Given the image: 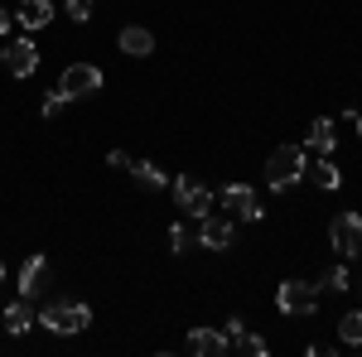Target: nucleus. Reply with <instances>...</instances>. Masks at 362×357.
Listing matches in <instances>:
<instances>
[{"instance_id":"nucleus-1","label":"nucleus","mask_w":362,"mask_h":357,"mask_svg":"<svg viewBox=\"0 0 362 357\" xmlns=\"http://www.w3.org/2000/svg\"><path fill=\"white\" fill-rule=\"evenodd\" d=\"M305 145H276L271 160H266V184L271 193H290L300 179H305Z\"/></svg>"},{"instance_id":"nucleus-2","label":"nucleus","mask_w":362,"mask_h":357,"mask_svg":"<svg viewBox=\"0 0 362 357\" xmlns=\"http://www.w3.org/2000/svg\"><path fill=\"white\" fill-rule=\"evenodd\" d=\"M39 324L49 333H83L92 324V309L87 304H73V300H54L39 309Z\"/></svg>"},{"instance_id":"nucleus-3","label":"nucleus","mask_w":362,"mask_h":357,"mask_svg":"<svg viewBox=\"0 0 362 357\" xmlns=\"http://www.w3.org/2000/svg\"><path fill=\"white\" fill-rule=\"evenodd\" d=\"M276 309L280 314H314L319 309V285H309V280H285L276 290Z\"/></svg>"},{"instance_id":"nucleus-4","label":"nucleus","mask_w":362,"mask_h":357,"mask_svg":"<svg viewBox=\"0 0 362 357\" xmlns=\"http://www.w3.org/2000/svg\"><path fill=\"white\" fill-rule=\"evenodd\" d=\"M58 92H63L68 102L102 92V68H92V63H68V68H63V78H58Z\"/></svg>"},{"instance_id":"nucleus-5","label":"nucleus","mask_w":362,"mask_h":357,"mask_svg":"<svg viewBox=\"0 0 362 357\" xmlns=\"http://www.w3.org/2000/svg\"><path fill=\"white\" fill-rule=\"evenodd\" d=\"M329 247H334L343 261H353L362 251V218L358 213H338V218L329 222Z\"/></svg>"},{"instance_id":"nucleus-6","label":"nucleus","mask_w":362,"mask_h":357,"mask_svg":"<svg viewBox=\"0 0 362 357\" xmlns=\"http://www.w3.org/2000/svg\"><path fill=\"white\" fill-rule=\"evenodd\" d=\"M174 203H179L189 218H208V213H213V189H203L194 174H179V179H174Z\"/></svg>"},{"instance_id":"nucleus-7","label":"nucleus","mask_w":362,"mask_h":357,"mask_svg":"<svg viewBox=\"0 0 362 357\" xmlns=\"http://www.w3.org/2000/svg\"><path fill=\"white\" fill-rule=\"evenodd\" d=\"M5 68H10V78H34V73H39V49H34V39H10V44H5Z\"/></svg>"},{"instance_id":"nucleus-8","label":"nucleus","mask_w":362,"mask_h":357,"mask_svg":"<svg viewBox=\"0 0 362 357\" xmlns=\"http://www.w3.org/2000/svg\"><path fill=\"white\" fill-rule=\"evenodd\" d=\"M198 247H208V251H227V247H237V232H232V222L227 218H198Z\"/></svg>"},{"instance_id":"nucleus-9","label":"nucleus","mask_w":362,"mask_h":357,"mask_svg":"<svg viewBox=\"0 0 362 357\" xmlns=\"http://www.w3.org/2000/svg\"><path fill=\"white\" fill-rule=\"evenodd\" d=\"M223 203L242 222H261V198H256V189H247V184H227V189H223Z\"/></svg>"},{"instance_id":"nucleus-10","label":"nucleus","mask_w":362,"mask_h":357,"mask_svg":"<svg viewBox=\"0 0 362 357\" xmlns=\"http://www.w3.org/2000/svg\"><path fill=\"white\" fill-rule=\"evenodd\" d=\"M39 290H49V261L29 256L25 266H20V300H34Z\"/></svg>"},{"instance_id":"nucleus-11","label":"nucleus","mask_w":362,"mask_h":357,"mask_svg":"<svg viewBox=\"0 0 362 357\" xmlns=\"http://www.w3.org/2000/svg\"><path fill=\"white\" fill-rule=\"evenodd\" d=\"M0 324H5V333H10V338H20V333H29L34 324H39V319H34V300H15V304H5Z\"/></svg>"},{"instance_id":"nucleus-12","label":"nucleus","mask_w":362,"mask_h":357,"mask_svg":"<svg viewBox=\"0 0 362 357\" xmlns=\"http://www.w3.org/2000/svg\"><path fill=\"white\" fill-rule=\"evenodd\" d=\"M116 44H121V54L145 58V54H155V29H145V25H126Z\"/></svg>"},{"instance_id":"nucleus-13","label":"nucleus","mask_w":362,"mask_h":357,"mask_svg":"<svg viewBox=\"0 0 362 357\" xmlns=\"http://www.w3.org/2000/svg\"><path fill=\"white\" fill-rule=\"evenodd\" d=\"M189 348H194V353H203V357H223V353H232V343H227V333H223V329H194V333H189Z\"/></svg>"},{"instance_id":"nucleus-14","label":"nucleus","mask_w":362,"mask_h":357,"mask_svg":"<svg viewBox=\"0 0 362 357\" xmlns=\"http://www.w3.org/2000/svg\"><path fill=\"white\" fill-rule=\"evenodd\" d=\"M15 20H20L25 29H44L49 20H54V0H20Z\"/></svg>"},{"instance_id":"nucleus-15","label":"nucleus","mask_w":362,"mask_h":357,"mask_svg":"<svg viewBox=\"0 0 362 357\" xmlns=\"http://www.w3.org/2000/svg\"><path fill=\"white\" fill-rule=\"evenodd\" d=\"M305 174L319 184V189H338V184H343V174H338V165L329 160V155H319L314 165H305Z\"/></svg>"},{"instance_id":"nucleus-16","label":"nucleus","mask_w":362,"mask_h":357,"mask_svg":"<svg viewBox=\"0 0 362 357\" xmlns=\"http://www.w3.org/2000/svg\"><path fill=\"white\" fill-rule=\"evenodd\" d=\"M131 174H136V184H140V189H155V193H160V189L169 184V174H165L160 165H155V160H136V165H131Z\"/></svg>"},{"instance_id":"nucleus-17","label":"nucleus","mask_w":362,"mask_h":357,"mask_svg":"<svg viewBox=\"0 0 362 357\" xmlns=\"http://www.w3.org/2000/svg\"><path fill=\"white\" fill-rule=\"evenodd\" d=\"M309 150H314V155H334V121H329V116H319V121L309 126Z\"/></svg>"},{"instance_id":"nucleus-18","label":"nucleus","mask_w":362,"mask_h":357,"mask_svg":"<svg viewBox=\"0 0 362 357\" xmlns=\"http://www.w3.org/2000/svg\"><path fill=\"white\" fill-rule=\"evenodd\" d=\"M338 338H343L348 348H362V309H353V314L338 319Z\"/></svg>"},{"instance_id":"nucleus-19","label":"nucleus","mask_w":362,"mask_h":357,"mask_svg":"<svg viewBox=\"0 0 362 357\" xmlns=\"http://www.w3.org/2000/svg\"><path fill=\"white\" fill-rule=\"evenodd\" d=\"M232 348H242V353H251V357H266V353H271V343H266L261 333H247V329L232 338Z\"/></svg>"},{"instance_id":"nucleus-20","label":"nucleus","mask_w":362,"mask_h":357,"mask_svg":"<svg viewBox=\"0 0 362 357\" xmlns=\"http://www.w3.org/2000/svg\"><path fill=\"white\" fill-rule=\"evenodd\" d=\"M63 107H68V97H63V92H49V97H44V107H39V116H44V121H58Z\"/></svg>"},{"instance_id":"nucleus-21","label":"nucleus","mask_w":362,"mask_h":357,"mask_svg":"<svg viewBox=\"0 0 362 357\" xmlns=\"http://www.w3.org/2000/svg\"><path fill=\"white\" fill-rule=\"evenodd\" d=\"M189 247H194V232H189L184 222H174V227H169V251H189Z\"/></svg>"},{"instance_id":"nucleus-22","label":"nucleus","mask_w":362,"mask_h":357,"mask_svg":"<svg viewBox=\"0 0 362 357\" xmlns=\"http://www.w3.org/2000/svg\"><path fill=\"white\" fill-rule=\"evenodd\" d=\"M68 15H73L78 25H87V20H92V0H68Z\"/></svg>"},{"instance_id":"nucleus-23","label":"nucleus","mask_w":362,"mask_h":357,"mask_svg":"<svg viewBox=\"0 0 362 357\" xmlns=\"http://www.w3.org/2000/svg\"><path fill=\"white\" fill-rule=\"evenodd\" d=\"M324 285H329V290H348V285H353V280H348V266H334Z\"/></svg>"},{"instance_id":"nucleus-24","label":"nucleus","mask_w":362,"mask_h":357,"mask_svg":"<svg viewBox=\"0 0 362 357\" xmlns=\"http://www.w3.org/2000/svg\"><path fill=\"white\" fill-rule=\"evenodd\" d=\"M107 165H112V169H131V165H136V160H131L126 150H112V155H107Z\"/></svg>"},{"instance_id":"nucleus-25","label":"nucleus","mask_w":362,"mask_h":357,"mask_svg":"<svg viewBox=\"0 0 362 357\" xmlns=\"http://www.w3.org/2000/svg\"><path fill=\"white\" fill-rule=\"evenodd\" d=\"M10 20H15V15H10V10H0V34H10Z\"/></svg>"},{"instance_id":"nucleus-26","label":"nucleus","mask_w":362,"mask_h":357,"mask_svg":"<svg viewBox=\"0 0 362 357\" xmlns=\"http://www.w3.org/2000/svg\"><path fill=\"white\" fill-rule=\"evenodd\" d=\"M353 126H358V131H362V111H358V121H353Z\"/></svg>"},{"instance_id":"nucleus-27","label":"nucleus","mask_w":362,"mask_h":357,"mask_svg":"<svg viewBox=\"0 0 362 357\" xmlns=\"http://www.w3.org/2000/svg\"><path fill=\"white\" fill-rule=\"evenodd\" d=\"M0 280H5V261H0Z\"/></svg>"},{"instance_id":"nucleus-28","label":"nucleus","mask_w":362,"mask_h":357,"mask_svg":"<svg viewBox=\"0 0 362 357\" xmlns=\"http://www.w3.org/2000/svg\"><path fill=\"white\" fill-rule=\"evenodd\" d=\"M358 290H362V285H358Z\"/></svg>"}]
</instances>
